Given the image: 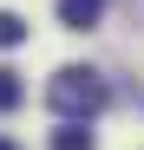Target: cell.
<instances>
[{"instance_id": "cell-6", "label": "cell", "mask_w": 144, "mask_h": 150, "mask_svg": "<svg viewBox=\"0 0 144 150\" xmlns=\"http://www.w3.org/2000/svg\"><path fill=\"white\" fill-rule=\"evenodd\" d=\"M0 150H20V144H7V137H0Z\"/></svg>"}, {"instance_id": "cell-1", "label": "cell", "mask_w": 144, "mask_h": 150, "mask_svg": "<svg viewBox=\"0 0 144 150\" xmlns=\"http://www.w3.org/2000/svg\"><path fill=\"white\" fill-rule=\"evenodd\" d=\"M46 105L59 117H98L105 111V79L85 72V65H66V72H53V85H46Z\"/></svg>"}, {"instance_id": "cell-4", "label": "cell", "mask_w": 144, "mask_h": 150, "mask_svg": "<svg viewBox=\"0 0 144 150\" xmlns=\"http://www.w3.org/2000/svg\"><path fill=\"white\" fill-rule=\"evenodd\" d=\"M20 105H26V85L13 65H0V111H20Z\"/></svg>"}, {"instance_id": "cell-3", "label": "cell", "mask_w": 144, "mask_h": 150, "mask_svg": "<svg viewBox=\"0 0 144 150\" xmlns=\"http://www.w3.org/2000/svg\"><path fill=\"white\" fill-rule=\"evenodd\" d=\"M53 150H98V144H92V131H85V117H66L59 131H53Z\"/></svg>"}, {"instance_id": "cell-5", "label": "cell", "mask_w": 144, "mask_h": 150, "mask_svg": "<svg viewBox=\"0 0 144 150\" xmlns=\"http://www.w3.org/2000/svg\"><path fill=\"white\" fill-rule=\"evenodd\" d=\"M7 46H26V20L20 13H0V52H7Z\"/></svg>"}, {"instance_id": "cell-2", "label": "cell", "mask_w": 144, "mask_h": 150, "mask_svg": "<svg viewBox=\"0 0 144 150\" xmlns=\"http://www.w3.org/2000/svg\"><path fill=\"white\" fill-rule=\"evenodd\" d=\"M98 7H105V0H59V26H72V33L98 26Z\"/></svg>"}]
</instances>
